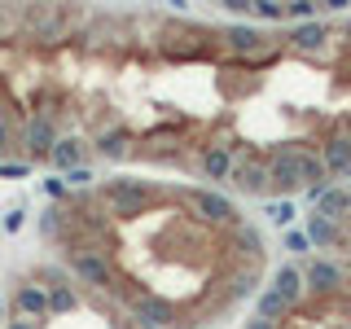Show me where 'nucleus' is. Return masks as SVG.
I'll return each mask as SVG.
<instances>
[{
  "instance_id": "17",
  "label": "nucleus",
  "mask_w": 351,
  "mask_h": 329,
  "mask_svg": "<svg viewBox=\"0 0 351 329\" xmlns=\"http://www.w3.org/2000/svg\"><path fill=\"white\" fill-rule=\"evenodd\" d=\"M0 31H5V18H0Z\"/></svg>"
},
{
  "instance_id": "3",
  "label": "nucleus",
  "mask_w": 351,
  "mask_h": 329,
  "mask_svg": "<svg viewBox=\"0 0 351 329\" xmlns=\"http://www.w3.org/2000/svg\"><path fill=\"white\" fill-rule=\"evenodd\" d=\"M184 197H189L193 211H197V215H206L211 224H237V211H233V202H228V197L206 193V189H189Z\"/></svg>"
},
{
  "instance_id": "6",
  "label": "nucleus",
  "mask_w": 351,
  "mask_h": 329,
  "mask_svg": "<svg viewBox=\"0 0 351 329\" xmlns=\"http://www.w3.org/2000/svg\"><path fill=\"white\" fill-rule=\"evenodd\" d=\"M18 312L27 316V321L49 316V312H53V307H49V294H44L40 285H22V290H18Z\"/></svg>"
},
{
  "instance_id": "13",
  "label": "nucleus",
  "mask_w": 351,
  "mask_h": 329,
  "mask_svg": "<svg viewBox=\"0 0 351 329\" xmlns=\"http://www.w3.org/2000/svg\"><path fill=\"white\" fill-rule=\"evenodd\" d=\"M128 132H110V136H101V141H97V149H101V154H123L128 149Z\"/></svg>"
},
{
  "instance_id": "16",
  "label": "nucleus",
  "mask_w": 351,
  "mask_h": 329,
  "mask_svg": "<svg viewBox=\"0 0 351 329\" xmlns=\"http://www.w3.org/2000/svg\"><path fill=\"white\" fill-rule=\"evenodd\" d=\"M250 329H277L272 321H250Z\"/></svg>"
},
{
  "instance_id": "1",
  "label": "nucleus",
  "mask_w": 351,
  "mask_h": 329,
  "mask_svg": "<svg viewBox=\"0 0 351 329\" xmlns=\"http://www.w3.org/2000/svg\"><path fill=\"white\" fill-rule=\"evenodd\" d=\"M149 197H154L149 184L145 180H128V175H119V180H110L106 189H101V202L114 215H141L149 206Z\"/></svg>"
},
{
  "instance_id": "5",
  "label": "nucleus",
  "mask_w": 351,
  "mask_h": 329,
  "mask_svg": "<svg viewBox=\"0 0 351 329\" xmlns=\"http://www.w3.org/2000/svg\"><path fill=\"white\" fill-rule=\"evenodd\" d=\"M233 184H237V189H246V193H263V189H272L268 167H259V162H237V167H233Z\"/></svg>"
},
{
  "instance_id": "12",
  "label": "nucleus",
  "mask_w": 351,
  "mask_h": 329,
  "mask_svg": "<svg viewBox=\"0 0 351 329\" xmlns=\"http://www.w3.org/2000/svg\"><path fill=\"white\" fill-rule=\"evenodd\" d=\"M75 303H80V299H75V290H66V285H53V290H49V307H53V312H75Z\"/></svg>"
},
{
  "instance_id": "8",
  "label": "nucleus",
  "mask_w": 351,
  "mask_h": 329,
  "mask_svg": "<svg viewBox=\"0 0 351 329\" xmlns=\"http://www.w3.org/2000/svg\"><path fill=\"white\" fill-rule=\"evenodd\" d=\"M27 145H31V154H53V145H58V132H53V123L49 119H31V127H27Z\"/></svg>"
},
{
  "instance_id": "10",
  "label": "nucleus",
  "mask_w": 351,
  "mask_h": 329,
  "mask_svg": "<svg viewBox=\"0 0 351 329\" xmlns=\"http://www.w3.org/2000/svg\"><path fill=\"white\" fill-rule=\"evenodd\" d=\"M202 171L211 175V180H219V175H233V162H228V154H224V149H206Z\"/></svg>"
},
{
  "instance_id": "14",
  "label": "nucleus",
  "mask_w": 351,
  "mask_h": 329,
  "mask_svg": "<svg viewBox=\"0 0 351 329\" xmlns=\"http://www.w3.org/2000/svg\"><path fill=\"white\" fill-rule=\"evenodd\" d=\"M9 329H36V321H27V316H18V321H9Z\"/></svg>"
},
{
  "instance_id": "9",
  "label": "nucleus",
  "mask_w": 351,
  "mask_h": 329,
  "mask_svg": "<svg viewBox=\"0 0 351 329\" xmlns=\"http://www.w3.org/2000/svg\"><path fill=\"white\" fill-rule=\"evenodd\" d=\"M285 312H290V299H281L277 290H268L259 299V321H272V325H277V316H285Z\"/></svg>"
},
{
  "instance_id": "4",
  "label": "nucleus",
  "mask_w": 351,
  "mask_h": 329,
  "mask_svg": "<svg viewBox=\"0 0 351 329\" xmlns=\"http://www.w3.org/2000/svg\"><path fill=\"white\" fill-rule=\"evenodd\" d=\"M132 316H136L141 325H171L176 321V307L167 299H154V294H141V299H132Z\"/></svg>"
},
{
  "instance_id": "7",
  "label": "nucleus",
  "mask_w": 351,
  "mask_h": 329,
  "mask_svg": "<svg viewBox=\"0 0 351 329\" xmlns=\"http://www.w3.org/2000/svg\"><path fill=\"white\" fill-rule=\"evenodd\" d=\"M49 162L58 171H80V162H84V145L80 141H58V145H53V154H49Z\"/></svg>"
},
{
  "instance_id": "2",
  "label": "nucleus",
  "mask_w": 351,
  "mask_h": 329,
  "mask_svg": "<svg viewBox=\"0 0 351 329\" xmlns=\"http://www.w3.org/2000/svg\"><path fill=\"white\" fill-rule=\"evenodd\" d=\"M71 268L80 272L88 285H97V290L114 285V268H110V259L97 255V250H75V255H71Z\"/></svg>"
},
{
  "instance_id": "11",
  "label": "nucleus",
  "mask_w": 351,
  "mask_h": 329,
  "mask_svg": "<svg viewBox=\"0 0 351 329\" xmlns=\"http://www.w3.org/2000/svg\"><path fill=\"white\" fill-rule=\"evenodd\" d=\"M277 294H281V299H299V272H294V268H281L277 272Z\"/></svg>"
},
{
  "instance_id": "15",
  "label": "nucleus",
  "mask_w": 351,
  "mask_h": 329,
  "mask_svg": "<svg viewBox=\"0 0 351 329\" xmlns=\"http://www.w3.org/2000/svg\"><path fill=\"white\" fill-rule=\"evenodd\" d=\"M9 145V123H5V114H0V149Z\"/></svg>"
}]
</instances>
